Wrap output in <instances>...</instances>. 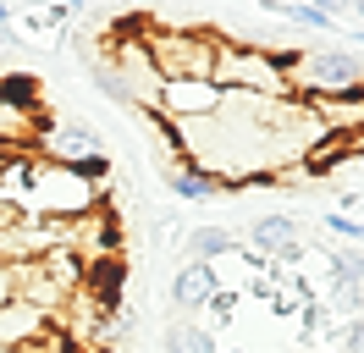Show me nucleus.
Wrapping results in <instances>:
<instances>
[{
	"instance_id": "f257e3e1",
	"label": "nucleus",
	"mask_w": 364,
	"mask_h": 353,
	"mask_svg": "<svg viewBox=\"0 0 364 353\" xmlns=\"http://www.w3.org/2000/svg\"><path fill=\"white\" fill-rule=\"evenodd\" d=\"M133 39L144 50V61L160 83H177V78H210L215 72V50L221 33L205 22H166V17H138Z\"/></svg>"
},
{
	"instance_id": "f03ea898",
	"label": "nucleus",
	"mask_w": 364,
	"mask_h": 353,
	"mask_svg": "<svg viewBox=\"0 0 364 353\" xmlns=\"http://www.w3.org/2000/svg\"><path fill=\"white\" fill-rule=\"evenodd\" d=\"M210 83L221 88V94L298 100V88H293V50H271V44H232V39H221Z\"/></svg>"
},
{
	"instance_id": "7ed1b4c3",
	"label": "nucleus",
	"mask_w": 364,
	"mask_h": 353,
	"mask_svg": "<svg viewBox=\"0 0 364 353\" xmlns=\"http://www.w3.org/2000/svg\"><path fill=\"white\" fill-rule=\"evenodd\" d=\"M100 172H72V166H50V160H33V176H28L23 194V216L33 221H77L105 204V182H94Z\"/></svg>"
},
{
	"instance_id": "20e7f679",
	"label": "nucleus",
	"mask_w": 364,
	"mask_h": 353,
	"mask_svg": "<svg viewBox=\"0 0 364 353\" xmlns=\"http://www.w3.org/2000/svg\"><path fill=\"white\" fill-rule=\"evenodd\" d=\"M293 88L298 100H331L364 88V61L353 50H293Z\"/></svg>"
},
{
	"instance_id": "39448f33",
	"label": "nucleus",
	"mask_w": 364,
	"mask_h": 353,
	"mask_svg": "<svg viewBox=\"0 0 364 353\" xmlns=\"http://www.w3.org/2000/svg\"><path fill=\"white\" fill-rule=\"evenodd\" d=\"M33 160L72 166V172H105V144L89 122H45V132L33 138Z\"/></svg>"
},
{
	"instance_id": "423d86ee",
	"label": "nucleus",
	"mask_w": 364,
	"mask_h": 353,
	"mask_svg": "<svg viewBox=\"0 0 364 353\" xmlns=\"http://www.w3.org/2000/svg\"><path fill=\"white\" fill-rule=\"evenodd\" d=\"M221 110V88L210 83V78H177V83H160L155 88V105L149 116L166 122V127H177V122H205Z\"/></svg>"
},
{
	"instance_id": "0eeeda50",
	"label": "nucleus",
	"mask_w": 364,
	"mask_h": 353,
	"mask_svg": "<svg viewBox=\"0 0 364 353\" xmlns=\"http://www.w3.org/2000/svg\"><path fill=\"white\" fill-rule=\"evenodd\" d=\"M249 248H259L271 265H298L304 254H309V243H304V232H298V221L293 216H259V221H249Z\"/></svg>"
},
{
	"instance_id": "6e6552de",
	"label": "nucleus",
	"mask_w": 364,
	"mask_h": 353,
	"mask_svg": "<svg viewBox=\"0 0 364 353\" xmlns=\"http://www.w3.org/2000/svg\"><path fill=\"white\" fill-rule=\"evenodd\" d=\"M45 331H55V320H50L45 309H33L28 298H17V293H11V298L0 304V348H6V353L39 342Z\"/></svg>"
},
{
	"instance_id": "1a4fd4ad",
	"label": "nucleus",
	"mask_w": 364,
	"mask_h": 353,
	"mask_svg": "<svg viewBox=\"0 0 364 353\" xmlns=\"http://www.w3.org/2000/svg\"><path fill=\"white\" fill-rule=\"evenodd\" d=\"M221 293V270L215 265H199V260H182V270L171 276V304L182 315H193V309H205L210 298Z\"/></svg>"
},
{
	"instance_id": "9d476101",
	"label": "nucleus",
	"mask_w": 364,
	"mask_h": 353,
	"mask_svg": "<svg viewBox=\"0 0 364 353\" xmlns=\"http://www.w3.org/2000/svg\"><path fill=\"white\" fill-rule=\"evenodd\" d=\"M232 248H237V238H232L227 226H193V232L182 238V254H188V260H199V265L227 260Z\"/></svg>"
},
{
	"instance_id": "9b49d317",
	"label": "nucleus",
	"mask_w": 364,
	"mask_h": 353,
	"mask_svg": "<svg viewBox=\"0 0 364 353\" xmlns=\"http://www.w3.org/2000/svg\"><path fill=\"white\" fill-rule=\"evenodd\" d=\"M171 194L188 199V204H210V199H221V182L205 176V172H193L188 160H177V166H171Z\"/></svg>"
},
{
	"instance_id": "f8f14e48",
	"label": "nucleus",
	"mask_w": 364,
	"mask_h": 353,
	"mask_svg": "<svg viewBox=\"0 0 364 353\" xmlns=\"http://www.w3.org/2000/svg\"><path fill=\"white\" fill-rule=\"evenodd\" d=\"M166 353H215V331L199 320H171L166 326Z\"/></svg>"
},
{
	"instance_id": "ddd939ff",
	"label": "nucleus",
	"mask_w": 364,
	"mask_h": 353,
	"mask_svg": "<svg viewBox=\"0 0 364 353\" xmlns=\"http://www.w3.org/2000/svg\"><path fill=\"white\" fill-rule=\"evenodd\" d=\"M282 17L287 22H298V28H337V17H331V11H326V6H282Z\"/></svg>"
},
{
	"instance_id": "4468645a",
	"label": "nucleus",
	"mask_w": 364,
	"mask_h": 353,
	"mask_svg": "<svg viewBox=\"0 0 364 353\" xmlns=\"http://www.w3.org/2000/svg\"><path fill=\"white\" fill-rule=\"evenodd\" d=\"M210 320H215V326H232V309H237V293H215V298H210Z\"/></svg>"
},
{
	"instance_id": "2eb2a0df",
	"label": "nucleus",
	"mask_w": 364,
	"mask_h": 353,
	"mask_svg": "<svg viewBox=\"0 0 364 353\" xmlns=\"http://www.w3.org/2000/svg\"><path fill=\"white\" fill-rule=\"evenodd\" d=\"M326 226H331L342 243H348V238H359V216H342V210H331V216H326Z\"/></svg>"
},
{
	"instance_id": "dca6fc26",
	"label": "nucleus",
	"mask_w": 364,
	"mask_h": 353,
	"mask_svg": "<svg viewBox=\"0 0 364 353\" xmlns=\"http://www.w3.org/2000/svg\"><path fill=\"white\" fill-rule=\"evenodd\" d=\"M11 293H17V276H11V265H0V304H6Z\"/></svg>"
},
{
	"instance_id": "f3484780",
	"label": "nucleus",
	"mask_w": 364,
	"mask_h": 353,
	"mask_svg": "<svg viewBox=\"0 0 364 353\" xmlns=\"http://www.w3.org/2000/svg\"><path fill=\"white\" fill-rule=\"evenodd\" d=\"M348 348H353V353H364V315L353 320V326H348Z\"/></svg>"
},
{
	"instance_id": "a211bd4d",
	"label": "nucleus",
	"mask_w": 364,
	"mask_h": 353,
	"mask_svg": "<svg viewBox=\"0 0 364 353\" xmlns=\"http://www.w3.org/2000/svg\"><path fill=\"white\" fill-rule=\"evenodd\" d=\"M353 22H359V28H364V6H359V11H353Z\"/></svg>"
},
{
	"instance_id": "6ab92c4d",
	"label": "nucleus",
	"mask_w": 364,
	"mask_h": 353,
	"mask_svg": "<svg viewBox=\"0 0 364 353\" xmlns=\"http://www.w3.org/2000/svg\"><path fill=\"white\" fill-rule=\"evenodd\" d=\"M0 353H6V348H0Z\"/></svg>"
},
{
	"instance_id": "aec40b11",
	"label": "nucleus",
	"mask_w": 364,
	"mask_h": 353,
	"mask_svg": "<svg viewBox=\"0 0 364 353\" xmlns=\"http://www.w3.org/2000/svg\"><path fill=\"white\" fill-rule=\"evenodd\" d=\"M315 353H320V348H315Z\"/></svg>"
}]
</instances>
